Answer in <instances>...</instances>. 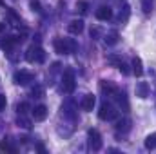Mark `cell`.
I'll use <instances>...</instances> for the list:
<instances>
[{"mask_svg": "<svg viewBox=\"0 0 156 154\" xmlns=\"http://www.w3.org/2000/svg\"><path fill=\"white\" fill-rule=\"evenodd\" d=\"M53 45L58 54H71L78 49V44L73 38H56L53 42Z\"/></svg>", "mask_w": 156, "mask_h": 154, "instance_id": "cell-1", "label": "cell"}, {"mask_svg": "<svg viewBox=\"0 0 156 154\" xmlns=\"http://www.w3.org/2000/svg\"><path fill=\"white\" fill-rule=\"evenodd\" d=\"M26 60L29 64H42L45 60V51L40 47L38 44H33L27 51H26Z\"/></svg>", "mask_w": 156, "mask_h": 154, "instance_id": "cell-2", "label": "cell"}, {"mask_svg": "<svg viewBox=\"0 0 156 154\" xmlns=\"http://www.w3.org/2000/svg\"><path fill=\"white\" fill-rule=\"evenodd\" d=\"M98 118L100 120H104V121H111V120H116L118 118V111L116 107L111 103V102H102V105H100V111H98Z\"/></svg>", "mask_w": 156, "mask_h": 154, "instance_id": "cell-3", "label": "cell"}, {"mask_svg": "<svg viewBox=\"0 0 156 154\" xmlns=\"http://www.w3.org/2000/svg\"><path fill=\"white\" fill-rule=\"evenodd\" d=\"M76 87V82H75V73L73 69H66L64 75H62V91L66 94H71Z\"/></svg>", "mask_w": 156, "mask_h": 154, "instance_id": "cell-4", "label": "cell"}, {"mask_svg": "<svg viewBox=\"0 0 156 154\" xmlns=\"http://www.w3.org/2000/svg\"><path fill=\"white\" fill-rule=\"evenodd\" d=\"M87 147H89V151H100L102 149V136L96 129L87 131Z\"/></svg>", "mask_w": 156, "mask_h": 154, "instance_id": "cell-5", "label": "cell"}, {"mask_svg": "<svg viewBox=\"0 0 156 154\" xmlns=\"http://www.w3.org/2000/svg\"><path fill=\"white\" fill-rule=\"evenodd\" d=\"M60 111H62L64 120H73V121H76V105H75L73 100H66V102L62 103Z\"/></svg>", "mask_w": 156, "mask_h": 154, "instance_id": "cell-6", "label": "cell"}, {"mask_svg": "<svg viewBox=\"0 0 156 154\" xmlns=\"http://www.w3.org/2000/svg\"><path fill=\"white\" fill-rule=\"evenodd\" d=\"M13 82L16 83V85H27V83H31V82H35V75L31 73V71H16L15 75H13Z\"/></svg>", "mask_w": 156, "mask_h": 154, "instance_id": "cell-7", "label": "cell"}, {"mask_svg": "<svg viewBox=\"0 0 156 154\" xmlns=\"http://www.w3.org/2000/svg\"><path fill=\"white\" fill-rule=\"evenodd\" d=\"M113 98H115V102L118 103V107L122 109V111H129V100H127V96H125V93L123 91H120V89H116V93L113 94Z\"/></svg>", "mask_w": 156, "mask_h": 154, "instance_id": "cell-8", "label": "cell"}, {"mask_svg": "<svg viewBox=\"0 0 156 154\" xmlns=\"http://www.w3.org/2000/svg\"><path fill=\"white\" fill-rule=\"evenodd\" d=\"M116 89L118 87L113 82H107V80H102V82H100V91H102L104 96H111V98H113V94L116 93Z\"/></svg>", "mask_w": 156, "mask_h": 154, "instance_id": "cell-9", "label": "cell"}, {"mask_svg": "<svg viewBox=\"0 0 156 154\" xmlns=\"http://www.w3.org/2000/svg\"><path fill=\"white\" fill-rule=\"evenodd\" d=\"M82 109L83 111H87V113H91L93 109H94V105H96V96L94 94H85L83 98H82Z\"/></svg>", "mask_w": 156, "mask_h": 154, "instance_id": "cell-10", "label": "cell"}, {"mask_svg": "<svg viewBox=\"0 0 156 154\" xmlns=\"http://www.w3.org/2000/svg\"><path fill=\"white\" fill-rule=\"evenodd\" d=\"M31 116L35 121H44L47 118V107L45 105H37L35 109H31Z\"/></svg>", "mask_w": 156, "mask_h": 154, "instance_id": "cell-11", "label": "cell"}, {"mask_svg": "<svg viewBox=\"0 0 156 154\" xmlns=\"http://www.w3.org/2000/svg\"><path fill=\"white\" fill-rule=\"evenodd\" d=\"M94 16H96L98 20H109V18L113 16V11H111V7H109V5H100V7L96 9Z\"/></svg>", "mask_w": 156, "mask_h": 154, "instance_id": "cell-12", "label": "cell"}, {"mask_svg": "<svg viewBox=\"0 0 156 154\" xmlns=\"http://www.w3.org/2000/svg\"><path fill=\"white\" fill-rule=\"evenodd\" d=\"M83 20H71L69 24H67V31L71 33V35H80L82 31H83Z\"/></svg>", "mask_w": 156, "mask_h": 154, "instance_id": "cell-13", "label": "cell"}, {"mask_svg": "<svg viewBox=\"0 0 156 154\" xmlns=\"http://www.w3.org/2000/svg\"><path fill=\"white\" fill-rule=\"evenodd\" d=\"M136 96L142 98V100H145L149 96V85H147V82H138L136 83Z\"/></svg>", "mask_w": 156, "mask_h": 154, "instance_id": "cell-14", "label": "cell"}, {"mask_svg": "<svg viewBox=\"0 0 156 154\" xmlns=\"http://www.w3.org/2000/svg\"><path fill=\"white\" fill-rule=\"evenodd\" d=\"M131 131V120L129 118H120L116 121V132H129Z\"/></svg>", "mask_w": 156, "mask_h": 154, "instance_id": "cell-15", "label": "cell"}, {"mask_svg": "<svg viewBox=\"0 0 156 154\" xmlns=\"http://www.w3.org/2000/svg\"><path fill=\"white\" fill-rule=\"evenodd\" d=\"M131 65H133V73H134L136 76H142V75H144V65H142L140 56H134L133 62H131Z\"/></svg>", "mask_w": 156, "mask_h": 154, "instance_id": "cell-16", "label": "cell"}, {"mask_svg": "<svg viewBox=\"0 0 156 154\" xmlns=\"http://www.w3.org/2000/svg\"><path fill=\"white\" fill-rule=\"evenodd\" d=\"M105 44L107 45H116L118 40H120V37H118V31H109L107 35H105Z\"/></svg>", "mask_w": 156, "mask_h": 154, "instance_id": "cell-17", "label": "cell"}, {"mask_svg": "<svg viewBox=\"0 0 156 154\" xmlns=\"http://www.w3.org/2000/svg\"><path fill=\"white\" fill-rule=\"evenodd\" d=\"M16 123H18V127H22V129H31V120L26 118V114H18Z\"/></svg>", "mask_w": 156, "mask_h": 154, "instance_id": "cell-18", "label": "cell"}, {"mask_svg": "<svg viewBox=\"0 0 156 154\" xmlns=\"http://www.w3.org/2000/svg\"><path fill=\"white\" fill-rule=\"evenodd\" d=\"M145 149H149V151L156 149V134H151L145 138Z\"/></svg>", "mask_w": 156, "mask_h": 154, "instance_id": "cell-19", "label": "cell"}, {"mask_svg": "<svg viewBox=\"0 0 156 154\" xmlns=\"http://www.w3.org/2000/svg\"><path fill=\"white\" fill-rule=\"evenodd\" d=\"M153 5H154V0H142V9L145 15H149L153 11Z\"/></svg>", "mask_w": 156, "mask_h": 154, "instance_id": "cell-20", "label": "cell"}, {"mask_svg": "<svg viewBox=\"0 0 156 154\" xmlns=\"http://www.w3.org/2000/svg\"><path fill=\"white\" fill-rule=\"evenodd\" d=\"M31 96H35V98H42V96H44V87H42V85H35V87L31 89Z\"/></svg>", "mask_w": 156, "mask_h": 154, "instance_id": "cell-21", "label": "cell"}, {"mask_svg": "<svg viewBox=\"0 0 156 154\" xmlns=\"http://www.w3.org/2000/svg\"><path fill=\"white\" fill-rule=\"evenodd\" d=\"M27 111H29V103H27V102H22V103L16 105V113H18V114H26Z\"/></svg>", "mask_w": 156, "mask_h": 154, "instance_id": "cell-22", "label": "cell"}, {"mask_svg": "<svg viewBox=\"0 0 156 154\" xmlns=\"http://www.w3.org/2000/svg\"><path fill=\"white\" fill-rule=\"evenodd\" d=\"M127 18H129V5H123V11H120L118 20H120V22H125Z\"/></svg>", "mask_w": 156, "mask_h": 154, "instance_id": "cell-23", "label": "cell"}, {"mask_svg": "<svg viewBox=\"0 0 156 154\" xmlns=\"http://www.w3.org/2000/svg\"><path fill=\"white\" fill-rule=\"evenodd\" d=\"M118 69H120V73H122V75H125V76H127V75L131 73V69H129V65H127L125 62H120V65H118Z\"/></svg>", "mask_w": 156, "mask_h": 154, "instance_id": "cell-24", "label": "cell"}, {"mask_svg": "<svg viewBox=\"0 0 156 154\" xmlns=\"http://www.w3.org/2000/svg\"><path fill=\"white\" fill-rule=\"evenodd\" d=\"M29 5H31V9H33L35 13H42V7H40L38 0H31V2H29Z\"/></svg>", "mask_w": 156, "mask_h": 154, "instance_id": "cell-25", "label": "cell"}, {"mask_svg": "<svg viewBox=\"0 0 156 154\" xmlns=\"http://www.w3.org/2000/svg\"><path fill=\"white\" fill-rule=\"evenodd\" d=\"M87 7H89V4H87V2H83V0L76 4V9L80 11V13H87Z\"/></svg>", "mask_w": 156, "mask_h": 154, "instance_id": "cell-26", "label": "cell"}, {"mask_svg": "<svg viewBox=\"0 0 156 154\" xmlns=\"http://www.w3.org/2000/svg\"><path fill=\"white\" fill-rule=\"evenodd\" d=\"M0 149H4V151H9V152H15V151H16V149H15L11 143H7V142H2V143H0Z\"/></svg>", "mask_w": 156, "mask_h": 154, "instance_id": "cell-27", "label": "cell"}, {"mask_svg": "<svg viewBox=\"0 0 156 154\" xmlns=\"http://www.w3.org/2000/svg\"><path fill=\"white\" fill-rule=\"evenodd\" d=\"M5 105H7V98H5L4 94H0V113L5 109Z\"/></svg>", "mask_w": 156, "mask_h": 154, "instance_id": "cell-28", "label": "cell"}, {"mask_svg": "<svg viewBox=\"0 0 156 154\" xmlns=\"http://www.w3.org/2000/svg\"><path fill=\"white\" fill-rule=\"evenodd\" d=\"M4 29H5V24H2V22H0V31H4Z\"/></svg>", "mask_w": 156, "mask_h": 154, "instance_id": "cell-29", "label": "cell"}, {"mask_svg": "<svg viewBox=\"0 0 156 154\" xmlns=\"http://www.w3.org/2000/svg\"><path fill=\"white\" fill-rule=\"evenodd\" d=\"M11 2H16V0H11Z\"/></svg>", "mask_w": 156, "mask_h": 154, "instance_id": "cell-30", "label": "cell"}]
</instances>
